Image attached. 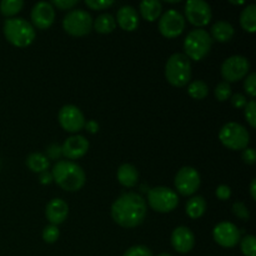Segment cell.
Returning <instances> with one entry per match:
<instances>
[{"instance_id": "obj_1", "label": "cell", "mask_w": 256, "mask_h": 256, "mask_svg": "<svg viewBox=\"0 0 256 256\" xmlns=\"http://www.w3.org/2000/svg\"><path fill=\"white\" fill-rule=\"evenodd\" d=\"M146 216V202L138 192H125L112 205V218L122 228H136Z\"/></svg>"}, {"instance_id": "obj_2", "label": "cell", "mask_w": 256, "mask_h": 256, "mask_svg": "<svg viewBox=\"0 0 256 256\" xmlns=\"http://www.w3.org/2000/svg\"><path fill=\"white\" fill-rule=\"evenodd\" d=\"M52 180L65 192H74L82 189L86 180L82 168L70 160H59L52 170Z\"/></svg>"}, {"instance_id": "obj_3", "label": "cell", "mask_w": 256, "mask_h": 256, "mask_svg": "<svg viewBox=\"0 0 256 256\" xmlns=\"http://www.w3.org/2000/svg\"><path fill=\"white\" fill-rule=\"evenodd\" d=\"M4 35L10 44L18 48L29 46L35 39V28L22 18H9L4 22Z\"/></svg>"}, {"instance_id": "obj_4", "label": "cell", "mask_w": 256, "mask_h": 256, "mask_svg": "<svg viewBox=\"0 0 256 256\" xmlns=\"http://www.w3.org/2000/svg\"><path fill=\"white\" fill-rule=\"evenodd\" d=\"M165 78L172 86L182 88L192 79V62L182 52H175L165 64Z\"/></svg>"}, {"instance_id": "obj_5", "label": "cell", "mask_w": 256, "mask_h": 256, "mask_svg": "<svg viewBox=\"0 0 256 256\" xmlns=\"http://www.w3.org/2000/svg\"><path fill=\"white\" fill-rule=\"evenodd\" d=\"M212 46V39L210 32L202 28L192 30L184 40L185 55L194 62H200L210 52Z\"/></svg>"}, {"instance_id": "obj_6", "label": "cell", "mask_w": 256, "mask_h": 256, "mask_svg": "<svg viewBox=\"0 0 256 256\" xmlns=\"http://www.w3.org/2000/svg\"><path fill=\"white\" fill-rule=\"evenodd\" d=\"M219 140L230 150H244L250 142V134L244 125L230 122L222 125L219 132Z\"/></svg>"}, {"instance_id": "obj_7", "label": "cell", "mask_w": 256, "mask_h": 256, "mask_svg": "<svg viewBox=\"0 0 256 256\" xmlns=\"http://www.w3.org/2000/svg\"><path fill=\"white\" fill-rule=\"evenodd\" d=\"M92 16L84 9H72L62 19V28L72 36H84L92 29Z\"/></svg>"}, {"instance_id": "obj_8", "label": "cell", "mask_w": 256, "mask_h": 256, "mask_svg": "<svg viewBox=\"0 0 256 256\" xmlns=\"http://www.w3.org/2000/svg\"><path fill=\"white\" fill-rule=\"evenodd\" d=\"M148 202L158 212H170L179 204L176 192L166 186H156L148 190Z\"/></svg>"}, {"instance_id": "obj_9", "label": "cell", "mask_w": 256, "mask_h": 256, "mask_svg": "<svg viewBox=\"0 0 256 256\" xmlns=\"http://www.w3.org/2000/svg\"><path fill=\"white\" fill-rule=\"evenodd\" d=\"M250 70V62L248 58L242 55H232L228 58L222 65V75L224 82H235L242 80Z\"/></svg>"}, {"instance_id": "obj_10", "label": "cell", "mask_w": 256, "mask_h": 256, "mask_svg": "<svg viewBox=\"0 0 256 256\" xmlns=\"http://www.w3.org/2000/svg\"><path fill=\"white\" fill-rule=\"evenodd\" d=\"M174 184L180 194L184 196H190V195L195 194L200 188L202 179H200L199 172L195 168L184 166L175 175Z\"/></svg>"}, {"instance_id": "obj_11", "label": "cell", "mask_w": 256, "mask_h": 256, "mask_svg": "<svg viewBox=\"0 0 256 256\" xmlns=\"http://www.w3.org/2000/svg\"><path fill=\"white\" fill-rule=\"evenodd\" d=\"M185 29V18L180 12L175 9H169L162 15L159 20V32L162 36L176 38L184 32Z\"/></svg>"}, {"instance_id": "obj_12", "label": "cell", "mask_w": 256, "mask_h": 256, "mask_svg": "<svg viewBox=\"0 0 256 256\" xmlns=\"http://www.w3.org/2000/svg\"><path fill=\"white\" fill-rule=\"evenodd\" d=\"M184 9L186 19L195 26H205L212 20V8L204 0H188Z\"/></svg>"}, {"instance_id": "obj_13", "label": "cell", "mask_w": 256, "mask_h": 256, "mask_svg": "<svg viewBox=\"0 0 256 256\" xmlns=\"http://www.w3.org/2000/svg\"><path fill=\"white\" fill-rule=\"evenodd\" d=\"M58 119H59V122L62 129L69 132H80V130L84 129L85 122H86L82 110L72 104L64 105L59 110Z\"/></svg>"}, {"instance_id": "obj_14", "label": "cell", "mask_w": 256, "mask_h": 256, "mask_svg": "<svg viewBox=\"0 0 256 256\" xmlns=\"http://www.w3.org/2000/svg\"><path fill=\"white\" fill-rule=\"evenodd\" d=\"M212 238L215 242L222 248L236 246L242 239V232L235 224L230 222H222L215 225L212 230Z\"/></svg>"}, {"instance_id": "obj_15", "label": "cell", "mask_w": 256, "mask_h": 256, "mask_svg": "<svg viewBox=\"0 0 256 256\" xmlns=\"http://www.w3.org/2000/svg\"><path fill=\"white\" fill-rule=\"evenodd\" d=\"M32 26L38 29H48L55 20V9L49 2H39L32 9Z\"/></svg>"}, {"instance_id": "obj_16", "label": "cell", "mask_w": 256, "mask_h": 256, "mask_svg": "<svg viewBox=\"0 0 256 256\" xmlns=\"http://www.w3.org/2000/svg\"><path fill=\"white\" fill-rule=\"evenodd\" d=\"M89 150V142L82 135L69 136L62 145V154L69 160H76L84 156Z\"/></svg>"}, {"instance_id": "obj_17", "label": "cell", "mask_w": 256, "mask_h": 256, "mask_svg": "<svg viewBox=\"0 0 256 256\" xmlns=\"http://www.w3.org/2000/svg\"><path fill=\"white\" fill-rule=\"evenodd\" d=\"M172 245L180 254H186L194 249L195 235L189 228L178 226L172 234Z\"/></svg>"}, {"instance_id": "obj_18", "label": "cell", "mask_w": 256, "mask_h": 256, "mask_svg": "<svg viewBox=\"0 0 256 256\" xmlns=\"http://www.w3.org/2000/svg\"><path fill=\"white\" fill-rule=\"evenodd\" d=\"M45 215L50 224L58 226L66 220L68 215H69V206L62 199L55 198L48 202L46 208H45Z\"/></svg>"}, {"instance_id": "obj_19", "label": "cell", "mask_w": 256, "mask_h": 256, "mask_svg": "<svg viewBox=\"0 0 256 256\" xmlns=\"http://www.w3.org/2000/svg\"><path fill=\"white\" fill-rule=\"evenodd\" d=\"M119 26L125 32H134L139 26V14L132 5H122L116 12V20Z\"/></svg>"}, {"instance_id": "obj_20", "label": "cell", "mask_w": 256, "mask_h": 256, "mask_svg": "<svg viewBox=\"0 0 256 256\" xmlns=\"http://www.w3.org/2000/svg\"><path fill=\"white\" fill-rule=\"evenodd\" d=\"M118 182L125 188H134L136 186L139 182V172L136 168L132 164H122L120 165L116 172Z\"/></svg>"}, {"instance_id": "obj_21", "label": "cell", "mask_w": 256, "mask_h": 256, "mask_svg": "<svg viewBox=\"0 0 256 256\" xmlns=\"http://www.w3.org/2000/svg\"><path fill=\"white\" fill-rule=\"evenodd\" d=\"M235 34V29L229 22L226 20H219L212 26V42L216 40L219 42H226L232 39Z\"/></svg>"}, {"instance_id": "obj_22", "label": "cell", "mask_w": 256, "mask_h": 256, "mask_svg": "<svg viewBox=\"0 0 256 256\" xmlns=\"http://www.w3.org/2000/svg\"><path fill=\"white\" fill-rule=\"evenodd\" d=\"M142 16L148 22H155L160 16L162 4L159 0H142L139 5Z\"/></svg>"}, {"instance_id": "obj_23", "label": "cell", "mask_w": 256, "mask_h": 256, "mask_svg": "<svg viewBox=\"0 0 256 256\" xmlns=\"http://www.w3.org/2000/svg\"><path fill=\"white\" fill-rule=\"evenodd\" d=\"M240 25L248 32H256V5L249 4L240 14Z\"/></svg>"}, {"instance_id": "obj_24", "label": "cell", "mask_w": 256, "mask_h": 256, "mask_svg": "<svg viewBox=\"0 0 256 256\" xmlns=\"http://www.w3.org/2000/svg\"><path fill=\"white\" fill-rule=\"evenodd\" d=\"M186 214L189 215V218L192 219H199L206 212V202L202 196L196 195V196H192L189 202H186Z\"/></svg>"}, {"instance_id": "obj_25", "label": "cell", "mask_w": 256, "mask_h": 256, "mask_svg": "<svg viewBox=\"0 0 256 256\" xmlns=\"http://www.w3.org/2000/svg\"><path fill=\"white\" fill-rule=\"evenodd\" d=\"M116 26L115 18L109 12H102L92 22V28L100 34H110Z\"/></svg>"}, {"instance_id": "obj_26", "label": "cell", "mask_w": 256, "mask_h": 256, "mask_svg": "<svg viewBox=\"0 0 256 256\" xmlns=\"http://www.w3.org/2000/svg\"><path fill=\"white\" fill-rule=\"evenodd\" d=\"M26 165L32 172H42L49 169L50 162L46 158V155L42 152H32L26 158Z\"/></svg>"}, {"instance_id": "obj_27", "label": "cell", "mask_w": 256, "mask_h": 256, "mask_svg": "<svg viewBox=\"0 0 256 256\" xmlns=\"http://www.w3.org/2000/svg\"><path fill=\"white\" fill-rule=\"evenodd\" d=\"M188 94L192 98V99L202 100L206 98L209 94V86L204 80H194L188 86Z\"/></svg>"}, {"instance_id": "obj_28", "label": "cell", "mask_w": 256, "mask_h": 256, "mask_svg": "<svg viewBox=\"0 0 256 256\" xmlns=\"http://www.w3.org/2000/svg\"><path fill=\"white\" fill-rule=\"evenodd\" d=\"M22 8H24L22 0H2L0 2V12L8 18L16 15L18 12H22Z\"/></svg>"}, {"instance_id": "obj_29", "label": "cell", "mask_w": 256, "mask_h": 256, "mask_svg": "<svg viewBox=\"0 0 256 256\" xmlns=\"http://www.w3.org/2000/svg\"><path fill=\"white\" fill-rule=\"evenodd\" d=\"M240 246L245 256H255L256 254V239L254 235H246L240 239Z\"/></svg>"}, {"instance_id": "obj_30", "label": "cell", "mask_w": 256, "mask_h": 256, "mask_svg": "<svg viewBox=\"0 0 256 256\" xmlns=\"http://www.w3.org/2000/svg\"><path fill=\"white\" fill-rule=\"evenodd\" d=\"M214 94L215 98H216L219 102H226V100L230 99V96H232V86H230L229 82L222 80V82H220L219 84L215 86Z\"/></svg>"}, {"instance_id": "obj_31", "label": "cell", "mask_w": 256, "mask_h": 256, "mask_svg": "<svg viewBox=\"0 0 256 256\" xmlns=\"http://www.w3.org/2000/svg\"><path fill=\"white\" fill-rule=\"evenodd\" d=\"M59 236L60 232L58 229V226H55V225L50 224L48 226H45L44 230H42V240L45 242H48V244H54V242H56Z\"/></svg>"}, {"instance_id": "obj_32", "label": "cell", "mask_w": 256, "mask_h": 256, "mask_svg": "<svg viewBox=\"0 0 256 256\" xmlns=\"http://www.w3.org/2000/svg\"><path fill=\"white\" fill-rule=\"evenodd\" d=\"M244 115H245V119H246V122H249L250 126L255 128L256 126V104L254 99L248 102L246 106L244 108Z\"/></svg>"}, {"instance_id": "obj_33", "label": "cell", "mask_w": 256, "mask_h": 256, "mask_svg": "<svg viewBox=\"0 0 256 256\" xmlns=\"http://www.w3.org/2000/svg\"><path fill=\"white\" fill-rule=\"evenodd\" d=\"M232 214L238 216L239 219L248 222L250 219V212L246 208V205L242 202H236L232 204Z\"/></svg>"}, {"instance_id": "obj_34", "label": "cell", "mask_w": 256, "mask_h": 256, "mask_svg": "<svg viewBox=\"0 0 256 256\" xmlns=\"http://www.w3.org/2000/svg\"><path fill=\"white\" fill-rule=\"evenodd\" d=\"M244 89L246 94L249 95L252 99H254L256 95V74L255 72H250L249 75L244 78Z\"/></svg>"}, {"instance_id": "obj_35", "label": "cell", "mask_w": 256, "mask_h": 256, "mask_svg": "<svg viewBox=\"0 0 256 256\" xmlns=\"http://www.w3.org/2000/svg\"><path fill=\"white\" fill-rule=\"evenodd\" d=\"M122 256H154L152 250L144 245H135V246L129 248Z\"/></svg>"}, {"instance_id": "obj_36", "label": "cell", "mask_w": 256, "mask_h": 256, "mask_svg": "<svg viewBox=\"0 0 256 256\" xmlns=\"http://www.w3.org/2000/svg\"><path fill=\"white\" fill-rule=\"evenodd\" d=\"M114 4V0H85V5L92 10H104Z\"/></svg>"}, {"instance_id": "obj_37", "label": "cell", "mask_w": 256, "mask_h": 256, "mask_svg": "<svg viewBox=\"0 0 256 256\" xmlns=\"http://www.w3.org/2000/svg\"><path fill=\"white\" fill-rule=\"evenodd\" d=\"M46 155L48 159H52V160H59L60 156H62V146L56 142H52L50 144L49 146L46 148Z\"/></svg>"}, {"instance_id": "obj_38", "label": "cell", "mask_w": 256, "mask_h": 256, "mask_svg": "<svg viewBox=\"0 0 256 256\" xmlns=\"http://www.w3.org/2000/svg\"><path fill=\"white\" fill-rule=\"evenodd\" d=\"M78 0H52V5L62 10H72L78 4Z\"/></svg>"}, {"instance_id": "obj_39", "label": "cell", "mask_w": 256, "mask_h": 256, "mask_svg": "<svg viewBox=\"0 0 256 256\" xmlns=\"http://www.w3.org/2000/svg\"><path fill=\"white\" fill-rule=\"evenodd\" d=\"M232 106L236 108V109H244L248 104L246 96L244 94H240V92H236V94L232 95Z\"/></svg>"}, {"instance_id": "obj_40", "label": "cell", "mask_w": 256, "mask_h": 256, "mask_svg": "<svg viewBox=\"0 0 256 256\" xmlns=\"http://www.w3.org/2000/svg\"><path fill=\"white\" fill-rule=\"evenodd\" d=\"M215 194H216L218 199H220L222 202H225V200H228L232 196V189H230V186H228V185L222 184L216 188Z\"/></svg>"}, {"instance_id": "obj_41", "label": "cell", "mask_w": 256, "mask_h": 256, "mask_svg": "<svg viewBox=\"0 0 256 256\" xmlns=\"http://www.w3.org/2000/svg\"><path fill=\"white\" fill-rule=\"evenodd\" d=\"M242 160H244L246 164L252 165L255 164L256 162V152L254 148H249L248 146L246 149L242 150Z\"/></svg>"}, {"instance_id": "obj_42", "label": "cell", "mask_w": 256, "mask_h": 256, "mask_svg": "<svg viewBox=\"0 0 256 256\" xmlns=\"http://www.w3.org/2000/svg\"><path fill=\"white\" fill-rule=\"evenodd\" d=\"M39 180H40V182H42V185L52 184V182H54V180H52V172H49V170H45V172H40V174H39Z\"/></svg>"}, {"instance_id": "obj_43", "label": "cell", "mask_w": 256, "mask_h": 256, "mask_svg": "<svg viewBox=\"0 0 256 256\" xmlns=\"http://www.w3.org/2000/svg\"><path fill=\"white\" fill-rule=\"evenodd\" d=\"M84 128L88 130V132H92V134H95V132H99V124H98L95 120H89V122H85Z\"/></svg>"}, {"instance_id": "obj_44", "label": "cell", "mask_w": 256, "mask_h": 256, "mask_svg": "<svg viewBox=\"0 0 256 256\" xmlns=\"http://www.w3.org/2000/svg\"><path fill=\"white\" fill-rule=\"evenodd\" d=\"M250 195H252V200L256 199V179H252L250 182Z\"/></svg>"}, {"instance_id": "obj_45", "label": "cell", "mask_w": 256, "mask_h": 256, "mask_svg": "<svg viewBox=\"0 0 256 256\" xmlns=\"http://www.w3.org/2000/svg\"><path fill=\"white\" fill-rule=\"evenodd\" d=\"M158 256H172V255L168 254V252H162V254H159Z\"/></svg>"}]
</instances>
